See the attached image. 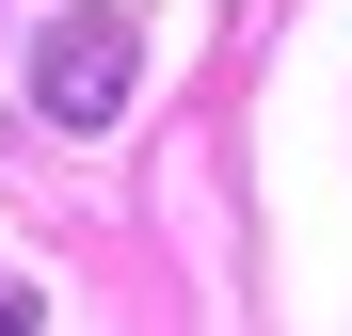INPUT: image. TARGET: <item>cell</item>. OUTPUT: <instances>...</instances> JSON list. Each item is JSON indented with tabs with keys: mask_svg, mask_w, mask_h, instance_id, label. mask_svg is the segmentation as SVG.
<instances>
[{
	"mask_svg": "<svg viewBox=\"0 0 352 336\" xmlns=\"http://www.w3.org/2000/svg\"><path fill=\"white\" fill-rule=\"evenodd\" d=\"M129 96H144V16L129 0H65L48 48H32V112L48 128H112Z\"/></svg>",
	"mask_w": 352,
	"mask_h": 336,
	"instance_id": "1",
	"label": "cell"
},
{
	"mask_svg": "<svg viewBox=\"0 0 352 336\" xmlns=\"http://www.w3.org/2000/svg\"><path fill=\"white\" fill-rule=\"evenodd\" d=\"M0 336H48V320H32V289H16V272H0Z\"/></svg>",
	"mask_w": 352,
	"mask_h": 336,
	"instance_id": "2",
	"label": "cell"
}]
</instances>
